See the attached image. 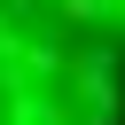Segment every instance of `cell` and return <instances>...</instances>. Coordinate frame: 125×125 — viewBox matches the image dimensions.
I'll return each instance as SVG.
<instances>
[{
	"instance_id": "6da1fadb",
	"label": "cell",
	"mask_w": 125,
	"mask_h": 125,
	"mask_svg": "<svg viewBox=\"0 0 125 125\" xmlns=\"http://www.w3.org/2000/svg\"><path fill=\"white\" fill-rule=\"evenodd\" d=\"M125 86V0H0V125H117Z\"/></svg>"
}]
</instances>
